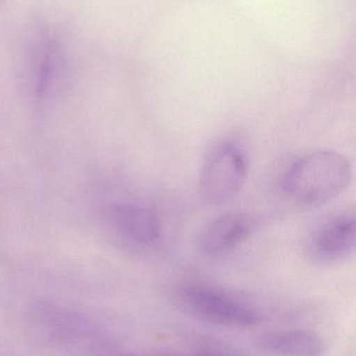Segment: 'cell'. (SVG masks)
Listing matches in <instances>:
<instances>
[{
    "instance_id": "1",
    "label": "cell",
    "mask_w": 356,
    "mask_h": 356,
    "mask_svg": "<svg viewBox=\"0 0 356 356\" xmlns=\"http://www.w3.org/2000/svg\"><path fill=\"white\" fill-rule=\"evenodd\" d=\"M353 179V167L343 154L320 150L297 160L284 173V194L299 204H324L342 194Z\"/></svg>"
},
{
    "instance_id": "2",
    "label": "cell",
    "mask_w": 356,
    "mask_h": 356,
    "mask_svg": "<svg viewBox=\"0 0 356 356\" xmlns=\"http://www.w3.org/2000/svg\"><path fill=\"white\" fill-rule=\"evenodd\" d=\"M248 163L235 144H222L207 159L200 177L203 200L210 205H222L238 196L246 182Z\"/></svg>"
},
{
    "instance_id": "3",
    "label": "cell",
    "mask_w": 356,
    "mask_h": 356,
    "mask_svg": "<svg viewBox=\"0 0 356 356\" xmlns=\"http://www.w3.org/2000/svg\"><path fill=\"white\" fill-rule=\"evenodd\" d=\"M104 221L115 240L132 248H150L161 238L162 225L158 213L146 203L110 205L105 211Z\"/></svg>"
},
{
    "instance_id": "4",
    "label": "cell",
    "mask_w": 356,
    "mask_h": 356,
    "mask_svg": "<svg viewBox=\"0 0 356 356\" xmlns=\"http://www.w3.org/2000/svg\"><path fill=\"white\" fill-rule=\"evenodd\" d=\"M181 300L190 313L219 325L246 328L261 321V316L252 307L208 286H192L184 289Z\"/></svg>"
},
{
    "instance_id": "5",
    "label": "cell",
    "mask_w": 356,
    "mask_h": 356,
    "mask_svg": "<svg viewBox=\"0 0 356 356\" xmlns=\"http://www.w3.org/2000/svg\"><path fill=\"white\" fill-rule=\"evenodd\" d=\"M254 227V220L248 213L219 216L203 228L198 238L199 250L208 257L225 254L242 244Z\"/></svg>"
},
{
    "instance_id": "6",
    "label": "cell",
    "mask_w": 356,
    "mask_h": 356,
    "mask_svg": "<svg viewBox=\"0 0 356 356\" xmlns=\"http://www.w3.org/2000/svg\"><path fill=\"white\" fill-rule=\"evenodd\" d=\"M355 216L341 215L324 224L311 243V251L322 261H340L355 251Z\"/></svg>"
},
{
    "instance_id": "7",
    "label": "cell",
    "mask_w": 356,
    "mask_h": 356,
    "mask_svg": "<svg viewBox=\"0 0 356 356\" xmlns=\"http://www.w3.org/2000/svg\"><path fill=\"white\" fill-rule=\"evenodd\" d=\"M257 346L272 356H321L323 340L307 330H281L268 332L256 340Z\"/></svg>"
},
{
    "instance_id": "8",
    "label": "cell",
    "mask_w": 356,
    "mask_h": 356,
    "mask_svg": "<svg viewBox=\"0 0 356 356\" xmlns=\"http://www.w3.org/2000/svg\"><path fill=\"white\" fill-rule=\"evenodd\" d=\"M198 356H217V355H198Z\"/></svg>"
}]
</instances>
